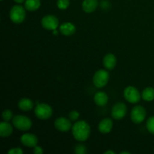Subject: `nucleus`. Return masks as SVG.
<instances>
[{
    "label": "nucleus",
    "instance_id": "18",
    "mask_svg": "<svg viewBox=\"0 0 154 154\" xmlns=\"http://www.w3.org/2000/svg\"><path fill=\"white\" fill-rule=\"evenodd\" d=\"M33 106H34V103L32 102V101L27 98H23L18 102V107L21 111H30L31 109H32Z\"/></svg>",
    "mask_w": 154,
    "mask_h": 154
},
{
    "label": "nucleus",
    "instance_id": "29",
    "mask_svg": "<svg viewBox=\"0 0 154 154\" xmlns=\"http://www.w3.org/2000/svg\"><path fill=\"white\" fill-rule=\"evenodd\" d=\"M14 1L17 3H22V2H23L25 0H14Z\"/></svg>",
    "mask_w": 154,
    "mask_h": 154
},
{
    "label": "nucleus",
    "instance_id": "22",
    "mask_svg": "<svg viewBox=\"0 0 154 154\" xmlns=\"http://www.w3.org/2000/svg\"><path fill=\"white\" fill-rule=\"evenodd\" d=\"M57 7L61 10H65L69 6L70 2L69 0H57Z\"/></svg>",
    "mask_w": 154,
    "mask_h": 154
},
{
    "label": "nucleus",
    "instance_id": "11",
    "mask_svg": "<svg viewBox=\"0 0 154 154\" xmlns=\"http://www.w3.org/2000/svg\"><path fill=\"white\" fill-rule=\"evenodd\" d=\"M20 141L26 147H34L38 144V138L34 134L26 133L21 136Z\"/></svg>",
    "mask_w": 154,
    "mask_h": 154
},
{
    "label": "nucleus",
    "instance_id": "23",
    "mask_svg": "<svg viewBox=\"0 0 154 154\" xmlns=\"http://www.w3.org/2000/svg\"><path fill=\"white\" fill-rule=\"evenodd\" d=\"M2 118L4 120V121H8L11 120L13 118V114H12V111L11 110L6 109L5 110L2 112Z\"/></svg>",
    "mask_w": 154,
    "mask_h": 154
},
{
    "label": "nucleus",
    "instance_id": "21",
    "mask_svg": "<svg viewBox=\"0 0 154 154\" xmlns=\"http://www.w3.org/2000/svg\"><path fill=\"white\" fill-rule=\"evenodd\" d=\"M146 126H147L148 132L154 135V116L148 118L147 123H146Z\"/></svg>",
    "mask_w": 154,
    "mask_h": 154
},
{
    "label": "nucleus",
    "instance_id": "30",
    "mask_svg": "<svg viewBox=\"0 0 154 154\" xmlns=\"http://www.w3.org/2000/svg\"><path fill=\"white\" fill-rule=\"evenodd\" d=\"M121 154H130V153L129 152H127V151H123V152H121L120 153Z\"/></svg>",
    "mask_w": 154,
    "mask_h": 154
},
{
    "label": "nucleus",
    "instance_id": "28",
    "mask_svg": "<svg viewBox=\"0 0 154 154\" xmlns=\"http://www.w3.org/2000/svg\"><path fill=\"white\" fill-rule=\"evenodd\" d=\"M105 154H115V152L112 151V150H108V151L105 152Z\"/></svg>",
    "mask_w": 154,
    "mask_h": 154
},
{
    "label": "nucleus",
    "instance_id": "24",
    "mask_svg": "<svg viewBox=\"0 0 154 154\" xmlns=\"http://www.w3.org/2000/svg\"><path fill=\"white\" fill-rule=\"evenodd\" d=\"M75 152L77 154H85L87 153V147L84 144H78L75 147Z\"/></svg>",
    "mask_w": 154,
    "mask_h": 154
},
{
    "label": "nucleus",
    "instance_id": "2",
    "mask_svg": "<svg viewBox=\"0 0 154 154\" xmlns=\"http://www.w3.org/2000/svg\"><path fill=\"white\" fill-rule=\"evenodd\" d=\"M10 16L11 20L14 23H21L23 22L26 18V11L23 6L20 5L13 6L10 11Z\"/></svg>",
    "mask_w": 154,
    "mask_h": 154
},
{
    "label": "nucleus",
    "instance_id": "26",
    "mask_svg": "<svg viewBox=\"0 0 154 154\" xmlns=\"http://www.w3.org/2000/svg\"><path fill=\"white\" fill-rule=\"evenodd\" d=\"M8 154H23L22 149L20 147H14V148H11L8 152Z\"/></svg>",
    "mask_w": 154,
    "mask_h": 154
},
{
    "label": "nucleus",
    "instance_id": "25",
    "mask_svg": "<svg viewBox=\"0 0 154 154\" xmlns=\"http://www.w3.org/2000/svg\"><path fill=\"white\" fill-rule=\"evenodd\" d=\"M79 116H80L79 113H78L77 111H72L69 114V118H70V120H72V121H75V120H78Z\"/></svg>",
    "mask_w": 154,
    "mask_h": 154
},
{
    "label": "nucleus",
    "instance_id": "6",
    "mask_svg": "<svg viewBox=\"0 0 154 154\" xmlns=\"http://www.w3.org/2000/svg\"><path fill=\"white\" fill-rule=\"evenodd\" d=\"M123 95H124V98L126 99V100L129 103H138L141 99V94H140L139 91L137 90V88H135V87H132V86L127 87L125 89Z\"/></svg>",
    "mask_w": 154,
    "mask_h": 154
},
{
    "label": "nucleus",
    "instance_id": "12",
    "mask_svg": "<svg viewBox=\"0 0 154 154\" xmlns=\"http://www.w3.org/2000/svg\"><path fill=\"white\" fill-rule=\"evenodd\" d=\"M113 128V122L111 119L105 118L99 124V130L101 133H109Z\"/></svg>",
    "mask_w": 154,
    "mask_h": 154
},
{
    "label": "nucleus",
    "instance_id": "8",
    "mask_svg": "<svg viewBox=\"0 0 154 154\" xmlns=\"http://www.w3.org/2000/svg\"><path fill=\"white\" fill-rule=\"evenodd\" d=\"M127 112L126 105L123 102H117L113 106L111 116L114 120H121L126 116Z\"/></svg>",
    "mask_w": 154,
    "mask_h": 154
},
{
    "label": "nucleus",
    "instance_id": "13",
    "mask_svg": "<svg viewBox=\"0 0 154 154\" xmlns=\"http://www.w3.org/2000/svg\"><path fill=\"white\" fill-rule=\"evenodd\" d=\"M117 64V58L112 54H108L104 57L103 65L105 68L108 70H112L114 69Z\"/></svg>",
    "mask_w": 154,
    "mask_h": 154
},
{
    "label": "nucleus",
    "instance_id": "3",
    "mask_svg": "<svg viewBox=\"0 0 154 154\" xmlns=\"http://www.w3.org/2000/svg\"><path fill=\"white\" fill-rule=\"evenodd\" d=\"M13 125L21 131H27L32 127V123L28 117L24 115H17L12 119Z\"/></svg>",
    "mask_w": 154,
    "mask_h": 154
},
{
    "label": "nucleus",
    "instance_id": "14",
    "mask_svg": "<svg viewBox=\"0 0 154 154\" xmlns=\"http://www.w3.org/2000/svg\"><path fill=\"white\" fill-rule=\"evenodd\" d=\"M13 132V127L8 121L2 122L0 123V135L2 138L9 137Z\"/></svg>",
    "mask_w": 154,
    "mask_h": 154
},
{
    "label": "nucleus",
    "instance_id": "4",
    "mask_svg": "<svg viewBox=\"0 0 154 154\" xmlns=\"http://www.w3.org/2000/svg\"><path fill=\"white\" fill-rule=\"evenodd\" d=\"M35 114L40 120H48L52 116L53 109L48 104H38L35 109Z\"/></svg>",
    "mask_w": 154,
    "mask_h": 154
},
{
    "label": "nucleus",
    "instance_id": "27",
    "mask_svg": "<svg viewBox=\"0 0 154 154\" xmlns=\"http://www.w3.org/2000/svg\"><path fill=\"white\" fill-rule=\"evenodd\" d=\"M33 152H34L35 154H42L44 153L43 149L41 147H38V146L36 145L35 147H34V149H33Z\"/></svg>",
    "mask_w": 154,
    "mask_h": 154
},
{
    "label": "nucleus",
    "instance_id": "17",
    "mask_svg": "<svg viewBox=\"0 0 154 154\" xmlns=\"http://www.w3.org/2000/svg\"><path fill=\"white\" fill-rule=\"evenodd\" d=\"M98 0H84L82 8L87 13H92L98 7Z\"/></svg>",
    "mask_w": 154,
    "mask_h": 154
},
{
    "label": "nucleus",
    "instance_id": "16",
    "mask_svg": "<svg viewBox=\"0 0 154 154\" xmlns=\"http://www.w3.org/2000/svg\"><path fill=\"white\" fill-rule=\"evenodd\" d=\"M94 102L98 106H105L108 102V95L105 92H98L94 96Z\"/></svg>",
    "mask_w": 154,
    "mask_h": 154
},
{
    "label": "nucleus",
    "instance_id": "19",
    "mask_svg": "<svg viewBox=\"0 0 154 154\" xmlns=\"http://www.w3.org/2000/svg\"><path fill=\"white\" fill-rule=\"evenodd\" d=\"M41 5L40 0H26L25 8L29 11H34L38 10Z\"/></svg>",
    "mask_w": 154,
    "mask_h": 154
},
{
    "label": "nucleus",
    "instance_id": "20",
    "mask_svg": "<svg viewBox=\"0 0 154 154\" xmlns=\"http://www.w3.org/2000/svg\"><path fill=\"white\" fill-rule=\"evenodd\" d=\"M141 97L144 100L147 102H151L154 99V88L153 87H147L144 89L141 94Z\"/></svg>",
    "mask_w": 154,
    "mask_h": 154
},
{
    "label": "nucleus",
    "instance_id": "15",
    "mask_svg": "<svg viewBox=\"0 0 154 154\" xmlns=\"http://www.w3.org/2000/svg\"><path fill=\"white\" fill-rule=\"evenodd\" d=\"M60 32L63 35L66 36H70L75 34V31H76V28H75V25L72 24V23H64L60 26Z\"/></svg>",
    "mask_w": 154,
    "mask_h": 154
},
{
    "label": "nucleus",
    "instance_id": "10",
    "mask_svg": "<svg viewBox=\"0 0 154 154\" xmlns=\"http://www.w3.org/2000/svg\"><path fill=\"white\" fill-rule=\"evenodd\" d=\"M54 126L57 130L65 132L70 130L72 128V123L69 119L66 117H59L56 120Z\"/></svg>",
    "mask_w": 154,
    "mask_h": 154
},
{
    "label": "nucleus",
    "instance_id": "9",
    "mask_svg": "<svg viewBox=\"0 0 154 154\" xmlns=\"http://www.w3.org/2000/svg\"><path fill=\"white\" fill-rule=\"evenodd\" d=\"M42 25L47 30H56L59 26V20L54 15H46L42 18Z\"/></svg>",
    "mask_w": 154,
    "mask_h": 154
},
{
    "label": "nucleus",
    "instance_id": "7",
    "mask_svg": "<svg viewBox=\"0 0 154 154\" xmlns=\"http://www.w3.org/2000/svg\"><path fill=\"white\" fill-rule=\"evenodd\" d=\"M146 117V110L141 105H137L131 111V120L136 124L142 123Z\"/></svg>",
    "mask_w": 154,
    "mask_h": 154
},
{
    "label": "nucleus",
    "instance_id": "1",
    "mask_svg": "<svg viewBox=\"0 0 154 154\" xmlns=\"http://www.w3.org/2000/svg\"><path fill=\"white\" fill-rule=\"evenodd\" d=\"M72 134L77 141H85L90 135V126L84 120H80L72 126Z\"/></svg>",
    "mask_w": 154,
    "mask_h": 154
},
{
    "label": "nucleus",
    "instance_id": "5",
    "mask_svg": "<svg viewBox=\"0 0 154 154\" xmlns=\"http://www.w3.org/2000/svg\"><path fill=\"white\" fill-rule=\"evenodd\" d=\"M109 80V74L106 70L100 69L95 73L93 76V84L98 88L104 87L108 82Z\"/></svg>",
    "mask_w": 154,
    "mask_h": 154
}]
</instances>
